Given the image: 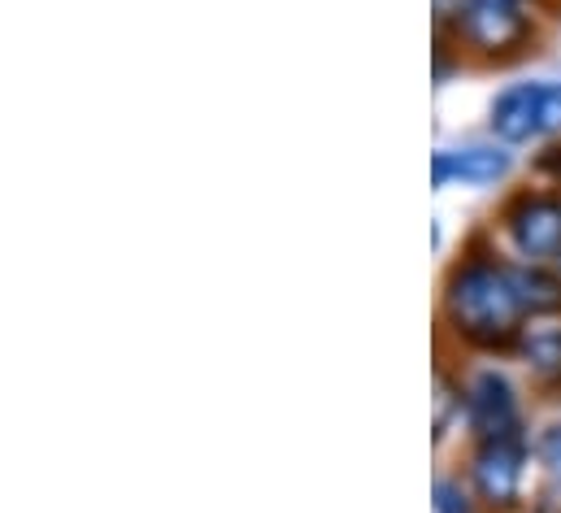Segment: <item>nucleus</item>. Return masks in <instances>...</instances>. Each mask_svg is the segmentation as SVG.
<instances>
[{
  "label": "nucleus",
  "mask_w": 561,
  "mask_h": 513,
  "mask_svg": "<svg viewBox=\"0 0 561 513\" xmlns=\"http://www.w3.org/2000/svg\"><path fill=\"white\" fill-rule=\"evenodd\" d=\"M523 357L545 371V375H561V318H545V322H527L518 335Z\"/></svg>",
  "instance_id": "obj_8"
},
{
  "label": "nucleus",
  "mask_w": 561,
  "mask_h": 513,
  "mask_svg": "<svg viewBox=\"0 0 561 513\" xmlns=\"http://www.w3.org/2000/svg\"><path fill=\"white\" fill-rule=\"evenodd\" d=\"M518 479H523V444L514 435H496L479 448L474 457V483L483 492L488 505H514L518 497Z\"/></svg>",
  "instance_id": "obj_3"
},
{
  "label": "nucleus",
  "mask_w": 561,
  "mask_h": 513,
  "mask_svg": "<svg viewBox=\"0 0 561 513\" xmlns=\"http://www.w3.org/2000/svg\"><path fill=\"white\" fill-rule=\"evenodd\" d=\"M510 236L523 256L561 253V201L553 196H523L510 209Z\"/></svg>",
  "instance_id": "obj_4"
},
{
  "label": "nucleus",
  "mask_w": 561,
  "mask_h": 513,
  "mask_svg": "<svg viewBox=\"0 0 561 513\" xmlns=\"http://www.w3.org/2000/svg\"><path fill=\"white\" fill-rule=\"evenodd\" d=\"M514 4H518V0H514Z\"/></svg>",
  "instance_id": "obj_13"
},
{
  "label": "nucleus",
  "mask_w": 561,
  "mask_h": 513,
  "mask_svg": "<svg viewBox=\"0 0 561 513\" xmlns=\"http://www.w3.org/2000/svg\"><path fill=\"white\" fill-rule=\"evenodd\" d=\"M549 101H553V88H545V83H527V88L505 92L492 110V130L510 144H523L531 135L549 130Z\"/></svg>",
  "instance_id": "obj_5"
},
{
  "label": "nucleus",
  "mask_w": 561,
  "mask_h": 513,
  "mask_svg": "<svg viewBox=\"0 0 561 513\" xmlns=\"http://www.w3.org/2000/svg\"><path fill=\"white\" fill-rule=\"evenodd\" d=\"M448 318L474 344H505L523 318V300L514 292L510 270L474 261L448 283Z\"/></svg>",
  "instance_id": "obj_1"
},
{
  "label": "nucleus",
  "mask_w": 561,
  "mask_h": 513,
  "mask_svg": "<svg viewBox=\"0 0 561 513\" xmlns=\"http://www.w3.org/2000/svg\"><path fill=\"white\" fill-rule=\"evenodd\" d=\"M558 265H561V253H558Z\"/></svg>",
  "instance_id": "obj_12"
},
{
  "label": "nucleus",
  "mask_w": 561,
  "mask_h": 513,
  "mask_svg": "<svg viewBox=\"0 0 561 513\" xmlns=\"http://www.w3.org/2000/svg\"><path fill=\"white\" fill-rule=\"evenodd\" d=\"M457 31L466 44L483 53H505L527 39V18L514 0H466L457 9Z\"/></svg>",
  "instance_id": "obj_2"
},
{
  "label": "nucleus",
  "mask_w": 561,
  "mask_h": 513,
  "mask_svg": "<svg viewBox=\"0 0 561 513\" xmlns=\"http://www.w3.org/2000/svg\"><path fill=\"white\" fill-rule=\"evenodd\" d=\"M510 170V157L496 148H466V152H435V183H492Z\"/></svg>",
  "instance_id": "obj_7"
},
{
  "label": "nucleus",
  "mask_w": 561,
  "mask_h": 513,
  "mask_svg": "<svg viewBox=\"0 0 561 513\" xmlns=\"http://www.w3.org/2000/svg\"><path fill=\"white\" fill-rule=\"evenodd\" d=\"M510 278H514V292H518L523 309H531V314H553V309H561V283L545 278L540 270H510Z\"/></svg>",
  "instance_id": "obj_9"
},
{
  "label": "nucleus",
  "mask_w": 561,
  "mask_h": 513,
  "mask_svg": "<svg viewBox=\"0 0 561 513\" xmlns=\"http://www.w3.org/2000/svg\"><path fill=\"white\" fill-rule=\"evenodd\" d=\"M545 457H549L553 466L561 461V426H553V431L545 435Z\"/></svg>",
  "instance_id": "obj_11"
},
{
  "label": "nucleus",
  "mask_w": 561,
  "mask_h": 513,
  "mask_svg": "<svg viewBox=\"0 0 561 513\" xmlns=\"http://www.w3.org/2000/svg\"><path fill=\"white\" fill-rule=\"evenodd\" d=\"M466 418H470V426H474L483 440L510 435V426H514V387L505 384L496 371H483V375L470 384Z\"/></svg>",
  "instance_id": "obj_6"
},
{
  "label": "nucleus",
  "mask_w": 561,
  "mask_h": 513,
  "mask_svg": "<svg viewBox=\"0 0 561 513\" xmlns=\"http://www.w3.org/2000/svg\"><path fill=\"white\" fill-rule=\"evenodd\" d=\"M435 513H474V510H470V501H466V492L457 483L439 479L435 483Z\"/></svg>",
  "instance_id": "obj_10"
}]
</instances>
